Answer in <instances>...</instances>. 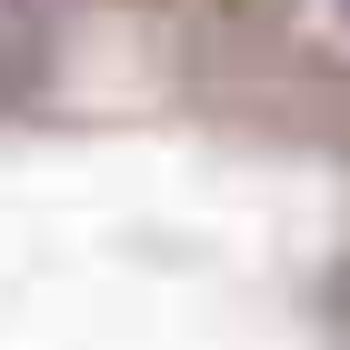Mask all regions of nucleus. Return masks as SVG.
<instances>
[{"label": "nucleus", "instance_id": "nucleus-1", "mask_svg": "<svg viewBox=\"0 0 350 350\" xmlns=\"http://www.w3.org/2000/svg\"><path fill=\"white\" fill-rule=\"evenodd\" d=\"M0 340H350L310 0H0Z\"/></svg>", "mask_w": 350, "mask_h": 350}]
</instances>
